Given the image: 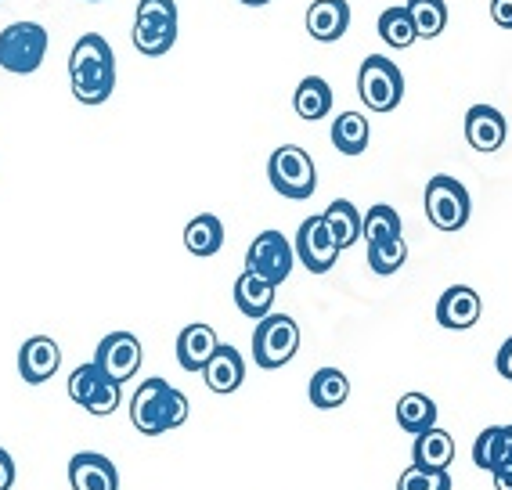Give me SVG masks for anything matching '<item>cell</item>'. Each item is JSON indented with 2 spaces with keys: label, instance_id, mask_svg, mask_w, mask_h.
Masks as SVG:
<instances>
[{
  "label": "cell",
  "instance_id": "obj_5",
  "mask_svg": "<svg viewBox=\"0 0 512 490\" xmlns=\"http://www.w3.org/2000/svg\"><path fill=\"white\" fill-rule=\"evenodd\" d=\"M426 217L437 231H462L469 224V213H473V202H469L466 184L448 173H437L426 184Z\"/></svg>",
  "mask_w": 512,
  "mask_h": 490
},
{
  "label": "cell",
  "instance_id": "obj_16",
  "mask_svg": "<svg viewBox=\"0 0 512 490\" xmlns=\"http://www.w3.org/2000/svg\"><path fill=\"white\" fill-rule=\"evenodd\" d=\"M505 134H509V127H505V116L498 109H491V105H473V109L466 112V141L476 148V152H498V148L505 145Z\"/></svg>",
  "mask_w": 512,
  "mask_h": 490
},
{
  "label": "cell",
  "instance_id": "obj_1",
  "mask_svg": "<svg viewBox=\"0 0 512 490\" xmlns=\"http://www.w3.org/2000/svg\"><path fill=\"white\" fill-rule=\"evenodd\" d=\"M69 80L80 105H101L116 91V55L101 33H83L69 55Z\"/></svg>",
  "mask_w": 512,
  "mask_h": 490
},
{
  "label": "cell",
  "instance_id": "obj_3",
  "mask_svg": "<svg viewBox=\"0 0 512 490\" xmlns=\"http://www.w3.org/2000/svg\"><path fill=\"white\" fill-rule=\"evenodd\" d=\"M267 181L278 195L285 199H311L314 188H318V170H314V159L307 155V148L300 145H282L271 152V163H267Z\"/></svg>",
  "mask_w": 512,
  "mask_h": 490
},
{
  "label": "cell",
  "instance_id": "obj_25",
  "mask_svg": "<svg viewBox=\"0 0 512 490\" xmlns=\"http://www.w3.org/2000/svg\"><path fill=\"white\" fill-rule=\"evenodd\" d=\"M224 245V224L213 213H199L184 227V249L192 256H213Z\"/></svg>",
  "mask_w": 512,
  "mask_h": 490
},
{
  "label": "cell",
  "instance_id": "obj_18",
  "mask_svg": "<svg viewBox=\"0 0 512 490\" xmlns=\"http://www.w3.org/2000/svg\"><path fill=\"white\" fill-rule=\"evenodd\" d=\"M202 379L213 393H235L242 382H246V361L235 346H217V354L210 357V364L202 368Z\"/></svg>",
  "mask_w": 512,
  "mask_h": 490
},
{
  "label": "cell",
  "instance_id": "obj_28",
  "mask_svg": "<svg viewBox=\"0 0 512 490\" xmlns=\"http://www.w3.org/2000/svg\"><path fill=\"white\" fill-rule=\"evenodd\" d=\"M375 29H379V37H383L390 47H397V51H404V47H412L415 40H419V33H415V22H412V15H408V8H404V4L386 8L383 15H379V22H375Z\"/></svg>",
  "mask_w": 512,
  "mask_h": 490
},
{
  "label": "cell",
  "instance_id": "obj_29",
  "mask_svg": "<svg viewBox=\"0 0 512 490\" xmlns=\"http://www.w3.org/2000/svg\"><path fill=\"white\" fill-rule=\"evenodd\" d=\"M404 8L412 15L419 40H433L448 29V4L444 0H408Z\"/></svg>",
  "mask_w": 512,
  "mask_h": 490
},
{
  "label": "cell",
  "instance_id": "obj_9",
  "mask_svg": "<svg viewBox=\"0 0 512 490\" xmlns=\"http://www.w3.org/2000/svg\"><path fill=\"white\" fill-rule=\"evenodd\" d=\"M141 361H145V350L134 332H109L94 350V364L101 368V375L119 386L141 372Z\"/></svg>",
  "mask_w": 512,
  "mask_h": 490
},
{
  "label": "cell",
  "instance_id": "obj_8",
  "mask_svg": "<svg viewBox=\"0 0 512 490\" xmlns=\"http://www.w3.org/2000/svg\"><path fill=\"white\" fill-rule=\"evenodd\" d=\"M296 267V249L282 231H260L246 249V271L271 285H282Z\"/></svg>",
  "mask_w": 512,
  "mask_h": 490
},
{
  "label": "cell",
  "instance_id": "obj_26",
  "mask_svg": "<svg viewBox=\"0 0 512 490\" xmlns=\"http://www.w3.org/2000/svg\"><path fill=\"white\" fill-rule=\"evenodd\" d=\"M368 137H372V130H368V119L361 112H339L332 119V148L336 152L361 155L368 148Z\"/></svg>",
  "mask_w": 512,
  "mask_h": 490
},
{
  "label": "cell",
  "instance_id": "obj_22",
  "mask_svg": "<svg viewBox=\"0 0 512 490\" xmlns=\"http://www.w3.org/2000/svg\"><path fill=\"white\" fill-rule=\"evenodd\" d=\"M307 397H311L314 408L321 411H336L347 404L350 397V379L339 368H318L311 375V386H307Z\"/></svg>",
  "mask_w": 512,
  "mask_h": 490
},
{
  "label": "cell",
  "instance_id": "obj_36",
  "mask_svg": "<svg viewBox=\"0 0 512 490\" xmlns=\"http://www.w3.org/2000/svg\"><path fill=\"white\" fill-rule=\"evenodd\" d=\"M491 19L494 26L512 29V0H491Z\"/></svg>",
  "mask_w": 512,
  "mask_h": 490
},
{
  "label": "cell",
  "instance_id": "obj_17",
  "mask_svg": "<svg viewBox=\"0 0 512 490\" xmlns=\"http://www.w3.org/2000/svg\"><path fill=\"white\" fill-rule=\"evenodd\" d=\"M217 332H213V325H202V321H195V325L181 328V336H177V364H181L184 372H202L206 364H210V357L217 354Z\"/></svg>",
  "mask_w": 512,
  "mask_h": 490
},
{
  "label": "cell",
  "instance_id": "obj_10",
  "mask_svg": "<svg viewBox=\"0 0 512 490\" xmlns=\"http://www.w3.org/2000/svg\"><path fill=\"white\" fill-rule=\"evenodd\" d=\"M296 260H300L303 267L311 274H325L332 271V264L339 260V245L336 238H332L329 224H325V217H307L300 224V231H296Z\"/></svg>",
  "mask_w": 512,
  "mask_h": 490
},
{
  "label": "cell",
  "instance_id": "obj_11",
  "mask_svg": "<svg viewBox=\"0 0 512 490\" xmlns=\"http://www.w3.org/2000/svg\"><path fill=\"white\" fill-rule=\"evenodd\" d=\"M170 382L166 379H145L141 390L130 397V422L141 436H163V408Z\"/></svg>",
  "mask_w": 512,
  "mask_h": 490
},
{
  "label": "cell",
  "instance_id": "obj_31",
  "mask_svg": "<svg viewBox=\"0 0 512 490\" xmlns=\"http://www.w3.org/2000/svg\"><path fill=\"white\" fill-rule=\"evenodd\" d=\"M408 260V245H404V235L401 238H390V242H379V245H368V267L375 274H397Z\"/></svg>",
  "mask_w": 512,
  "mask_h": 490
},
{
  "label": "cell",
  "instance_id": "obj_19",
  "mask_svg": "<svg viewBox=\"0 0 512 490\" xmlns=\"http://www.w3.org/2000/svg\"><path fill=\"white\" fill-rule=\"evenodd\" d=\"M412 462L419 465V469L448 472L451 462H455V436H451L448 429H440V426H433L430 433L415 436Z\"/></svg>",
  "mask_w": 512,
  "mask_h": 490
},
{
  "label": "cell",
  "instance_id": "obj_27",
  "mask_svg": "<svg viewBox=\"0 0 512 490\" xmlns=\"http://www.w3.org/2000/svg\"><path fill=\"white\" fill-rule=\"evenodd\" d=\"M321 217H325V224H329L332 238H336V245H339V253L350 249V245L361 238V213H357V206L350 199H336L325 213H321Z\"/></svg>",
  "mask_w": 512,
  "mask_h": 490
},
{
  "label": "cell",
  "instance_id": "obj_32",
  "mask_svg": "<svg viewBox=\"0 0 512 490\" xmlns=\"http://www.w3.org/2000/svg\"><path fill=\"white\" fill-rule=\"evenodd\" d=\"M105 382V375H101V368L94 361L80 364L73 375H69V400L73 404H80V408H87V400L98 393V386Z\"/></svg>",
  "mask_w": 512,
  "mask_h": 490
},
{
  "label": "cell",
  "instance_id": "obj_37",
  "mask_svg": "<svg viewBox=\"0 0 512 490\" xmlns=\"http://www.w3.org/2000/svg\"><path fill=\"white\" fill-rule=\"evenodd\" d=\"M11 483H15V458L0 447V490H11Z\"/></svg>",
  "mask_w": 512,
  "mask_h": 490
},
{
  "label": "cell",
  "instance_id": "obj_7",
  "mask_svg": "<svg viewBox=\"0 0 512 490\" xmlns=\"http://www.w3.org/2000/svg\"><path fill=\"white\" fill-rule=\"evenodd\" d=\"M300 350V325L289 314H267L264 321H256L253 332V361L267 372H275L282 364H289Z\"/></svg>",
  "mask_w": 512,
  "mask_h": 490
},
{
  "label": "cell",
  "instance_id": "obj_15",
  "mask_svg": "<svg viewBox=\"0 0 512 490\" xmlns=\"http://www.w3.org/2000/svg\"><path fill=\"white\" fill-rule=\"evenodd\" d=\"M69 483L73 490H119V472L105 454L83 451L69 462Z\"/></svg>",
  "mask_w": 512,
  "mask_h": 490
},
{
  "label": "cell",
  "instance_id": "obj_4",
  "mask_svg": "<svg viewBox=\"0 0 512 490\" xmlns=\"http://www.w3.org/2000/svg\"><path fill=\"white\" fill-rule=\"evenodd\" d=\"M47 58V29L40 22H11L0 33V69L15 76L37 73Z\"/></svg>",
  "mask_w": 512,
  "mask_h": 490
},
{
  "label": "cell",
  "instance_id": "obj_14",
  "mask_svg": "<svg viewBox=\"0 0 512 490\" xmlns=\"http://www.w3.org/2000/svg\"><path fill=\"white\" fill-rule=\"evenodd\" d=\"M350 29V4L347 0H314L307 8V33L318 44H336Z\"/></svg>",
  "mask_w": 512,
  "mask_h": 490
},
{
  "label": "cell",
  "instance_id": "obj_21",
  "mask_svg": "<svg viewBox=\"0 0 512 490\" xmlns=\"http://www.w3.org/2000/svg\"><path fill=\"white\" fill-rule=\"evenodd\" d=\"M505 462H512V426H487L473 444V465L498 472Z\"/></svg>",
  "mask_w": 512,
  "mask_h": 490
},
{
  "label": "cell",
  "instance_id": "obj_20",
  "mask_svg": "<svg viewBox=\"0 0 512 490\" xmlns=\"http://www.w3.org/2000/svg\"><path fill=\"white\" fill-rule=\"evenodd\" d=\"M275 289L278 285L264 282V278H256V274H238L235 282V307L253 321H264L275 307Z\"/></svg>",
  "mask_w": 512,
  "mask_h": 490
},
{
  "label": "cell",
  "instance_id": "obj_6",
  "mask_svg": "<svg viewBox=\"0 0 512 490\" xmlns=\"http://www.w3.org/2000/svg\"><path fill=\"white\" fill-rule=\"evenodd\" d=\"M357 94L372 112H394L404 98V76L386 55H368L357 69Z\"/></svg>",
  "mask_w": 512,
  "mask_h": 490
},
{
  "label": "cell",
  "instance_id": "obj_41",
  "mask_svg": "<svg viewBox=\"0 0 512 490\" xmlns=\"http://www.w3.org/2000/svg\"><path fill=\"white\" fill-rule=\"evenodd\" d=\"M94 4H98V0H94Z\"/></svg>",
  "mask_w": 512,
  "mask_h": 490
},
{
  "label": "cell",
  "instance_id": "obj_34",
  "mask_svg": "<svg viewBox=\"0 0 512 490\" xmlns=\"http://www.w3.org/2000/svg\"><path fill=\"white\" fill-rule=\"evenodd\" d=\"M119 397H123V393H119V382L105 379L98 386V393H94V397L87 400V408H83V411H91V415L105 418V415H112V411L119 408Z\"/></svg>",
  "mask_w": 512,
  "mask_h": 490
},
{
  "label": "cell",
  "instance_id": "obj_39",
  "mask_svg": "<svg viewBox=\"0 0 512 490\" xmlns=\"http://www.w3.org/2000/svg\"><path fill=\"white\" fill-rule=\"evenodd\" d=\"M494 490H512V462H505L498 472H491Z\"/></svg>",
  "mask_w": 512,
  "mask_h": 490
},
{
  "label": "cell",
  "instance_id": "obj_13",
  "mask_svg": "<svg viewBox=\"0 0 512 490\" xmlns=\"http://www.w3.org/2000/svg\"><path fill=\"white\" fill-rule=\"evenodd\" d=\"M62 368V346L51 336H33L22 343L19 350V375L29 386H40V382L55 379V372Z\"/></svg>",
  "mask_w": 512,
  "mask_h": 490
},
{
  "label": "cell",
  "instance_id": "obj_24",
  "mask_svg": "<svg viewBox=\"0 0 512 490\" xmlns=\"http://www.w3.org/2000/svg\"><path fill=\"white\" fill-rule=\"evenodd\" d=\"M397 426L404 429V433L412 436H422L430 433L433 426H437V404H433V397H426V393H404L401 400H397Z\"/></svg>",
  "mask_w": 512,
  "mask_h": 490
},
{
  "label": "cell",
  "instance_id": "obj_35",
  "mask_svg": "<svg viewBox=\"0 0 512 490\" xmlns=\"http://www.w3.org/2000/svg\"><path fill=\"white\" fill-rule=\"evenodd\" d=\"M184 422H188V397L170 386V393H166V408H163V433L184 426Z\"/></svg>",
  "mask_w": 512,
  "mask_h": 490
},
{
  "label": "cell",
  "instance_id": "obj_2",
  "mask_svg": "<svg viewBox=\"0 0 512 490\" xmlns=\"http://www.w3.org/2000/svg\"><path fill=\"white\" fill-rule=\"evenodd\" d=\"M141 55L159 58L177 44V0H138V19L130 33Z\"/></svg>",
  "mask_w": 512,
  "mask_h": 490
},
{
  "label": "cell",
  "instance_id": "obj_40",
  "mask_svg": "<svg viewBox=\"0 0 512 490\" xmlns=\"http://www.w3.org/2000/svg\"><path fill=\"white\" fill-rule=\"evenodd\" d=\"M242 4H249V8H264V4H271V0H242Z\"/></svg>",
  "mask_w": 512,
  "mask_h": 490
},
{
  "label": "cell",
  "instance_id": "obj_38",
  "mask_svg": "<svg viewBox=\"0 0 512 490\" xmlns=\"http://www.w3.org/2000/svg\"><path fill=\"white\" fill-rule=\"evenodd\" d=\"M494 364H498V375L512 382V336L502 343V350H498V357H494Z\"/></svg>",
  "mask_w": 512,
  "mask_h": 490
},
{
  "label": "cell",
  "instance_id": "obj_12",
  "mask_svg": "<svg viewBox=\"0 0 512 490\" xmlns=\"http://www.w3.org/2000/svg\"><path fill=\"white\" fill-rule=\"evenodd\" d=\"M480 314H484L480 292L469 289V285H451L437 300V321L448 332H466V328H473L480 321Z\"/></svg>",
  "mask_w": 512,
  "mask_h": 490
},
{
  "label": "cell",
  "instance_id": "obj_30",
  "mask_svg": "<svg viewBox=\"0 0 512 490\" xmlns=\"http://www.w3.org/2000/svg\"><path fill=\"white\" fill-rule=\"evenodd\" d=\"M361 238H365L368 245L401 238V217H397V209L386 206V202H379V206L368 209L365 217H361Z\"/></svg>",
  "mask_w": 512,
  "mask_h": 490
},
{
  "label": "cell",
  "instance_id": "obj_33",
  "mask_svg": "<svg viewBox=\"0 0 512 490\" xmlns=\"http://www.w3.org/2000/svg\"><path fill=\"white\" fill-rule=\"evenodd\" d=\"M397 490H451V476L448 472H430L419 469V465H408L397 480Z\"/></svg>",
  "mask_w": 512,
  "mask_h": 490
},
{
  "label": "cell",
  "instance_id": "obj_23",
  "mask_svg": "<svg viewBox=\"0 0 512 490\" xmlns=\"http://www.w3.org/2000/svg\"><path fill=\"white\" fill-rule=\"evenodd\" d=\"M293 109L300 119L307 123H318L332 112V87L329 80H321V76H303L300 87L293 94Z\"/></svg>",
  "mask_w": 512,
  "mask_h": 490
}]
</instances>
